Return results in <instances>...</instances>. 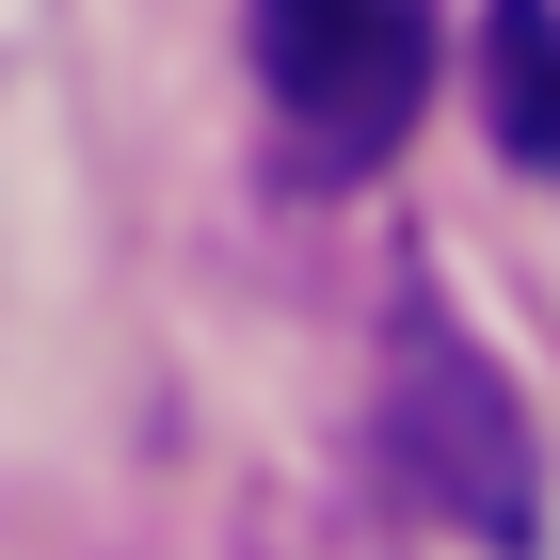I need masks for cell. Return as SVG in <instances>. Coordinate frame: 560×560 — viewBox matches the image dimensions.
<instances>
[{
    "label": "cell",
    "mask_w": 560,
    "mask_h": 560,
    "mask_svg": "<svg viewBox=\"0 0 560 560\" xmlns=\"http://www.w3.org/2000/svg\"><path fill=\"white\" fill-rule=\"evenodd\" d=\"M480 113L528 176H560V0H497L480 16Z\"/></svg>",
    "instance_id": "3957f363"
},
{
    "label": "cell",
    "mask_w": 560,
    "mask_h": 560,
    "mask_svg": "<svg viewBox=\"0 0 560 560\" xmlns=\"http://www.w3.org/2000/svg\"><path fill=\"white\" fill-rule=\"evenodd\" d=\"M257 81L304 176H369L432 96V0H257Z\"/></svg>",
    "instance_id": "7a4b0ae2"
},
{
    "label": "cell",
    "mask_w": 560,
    "mask_h": 560,
    "mask_svg": "<svg viewBox=\"0 0 560 560\" xmlns=\"http://www.w3.org/2000/svg\"><path fill=\"white\" fill-rule=\"evenodd\" d=\"M385 465H400L417 513H448L465 545H497V560H528V528H545V465H528L513 385L465 352L448 304H417L400 352H385Z\"/></svg>",
    "instance_id": "6da1fadb"
}]
</instances>
